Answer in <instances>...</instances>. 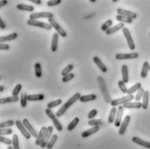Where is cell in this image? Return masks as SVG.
Returning a JSON list of instances; mask_svg holds the SVG:
<instances>
[{
    "mask_svg": "<svg viewBox=\"0 0 150 149\" xmlns=\"http://www.w3.org/2000/svg\"><path fill=\"white\" fill-rule=\"evenodd\" d=\"M80 97H81V95H80V93H79V92H77V93H75L74 95L72 97H70L64 105H62V107L60 108V109L56 112V117H62L66 112H67V110L72 106V105L74 104L75 102H77L78 100H79V98H80Z\"/></svg>",
    "mask_w": 150,
    "mask_h": 149,
    "instance_id": "obj_1",
    "label": "cell"
},
{
    "mask_svg": "<svg viewBox=\"0 0 150 149\" xmlns=\"http://www.w3.org/2000/svg\"><path fill=\"white\" fill-rule=\"evenodd\" d=\"M98 85H99V89L102 92V95L105 98V101L106 103H109L110 104L111 103V97L109 94V91L107 90V87H106V84H105V79L103 77H98Z\"/></svg>",
    "mask_w": 150,
    "mask_h": 149,
    "instance_id": "obj_2",
    "label": "cell"
},
{
    "mask_svg": "<svg viewBox=\"0 0 150 149\" xmlns=\"http://www.w3.org/2000/svg\"><path fill=\"white\" fill-rule=\"evenodd\" d=\"M45 113L47 114V116L50 119L52 120L53 124H54V126L55 127V129H56L58 131H60H60H62V130H63V127H62L61 123L59 121V120L57 118L56 115H55L50 109H46Z\"/></svg>",
    "mask_w": 150,
    "mask_h": 149,
    "instance_id": "obj_3",
    "label": "cell"
},
{
    "mask_svg": "<svg viewBox=\"0 0 150 149\" xmlns=\"http://www.w3.org/2000/svg\"><path fill=\"white\" fill-rule=\"evenodd\" d=\"M134 99V96L133 95H127V96H124V97H122L120 98H117V99H115V100H112L110 105L112 107H117V106H121L122 105H125L129 102H131V100Z\"/></svg>",
    "mask_w": 150,
    "mask_h": 149,
    "instance_id": "obj_4",
    "label": "cell"
},
{
    "mask_svg": "<svg viewBox=\"0 0 150 149\" xmlns=\"http://www.w3.org/2000/svg\"><path fill=\"white\" fill-rule=\"evenodd\" d=\"M27 24L30 25V26L38 27V28H42V29H44V30H50L53 28L50 23H43V22H41V21H38V20H31V19H29L27 21Z\"/></svg>",
    "mask_w": 150,
    "mask_h": 149,
    "instance_id": "obj_5",
    "label": "cell"
},
{
    "mask_svg": "<svg viewBox=\"0 0 150 149\" xmlns=\"http://www.w3.org/2000/svg\"><path fill=\"white\" fill-rule=\"evenodd\" d=\"M122 33H123V35L126 38V41H127V43H128V46H129V49L132 50V51H134V49L135 48V44L134 40H133V38H132V35H131L130 31L129 30V29L124 28V29H122Z\"/></svg>",
    "mask_w": 150,
    "mask_h": 149,
    "instance_id": "obj_6",
    "label": "cell"
},
{
    "mask_svg": "<svg viewBox=\"0 0 150 149\" xmlns=\"http://www.w3.org/2000/svg\"><path fill=\"white\" fill-rule=\"evenodd\" d=\"M48 23H50V24H51V26H52L54 30L57 31V33L60 35L62 38H65V37L67 36V32H66L65 30H63V29L60 27V24L56 22V20H55L54 17H53V18L48 19Z\"/></svg>",
    "mask_w": 150,
    "mask_h": 149,
    "instance_id": "obj_7",
    "label": "cell"
},
{
    "mask_svg": "<svg viewBox=\"0 0 150 149\" xmlns=\"http://www.w3.org/2000/svg\"><path fill=\"white\" fill-rule=\"evenodd\" d=\"M54 17V14L48 11H45V12H37V13H32L30 16V19L31 20H38L40 18H53Z\"/></svg>",
    "mask_w": 150,
    "mask_h": 149,
    "instance_id": "obj_8",
    "label": "cell"
},
{
    "mask_svg": "<svg viewBox=\"0 0 150 149\" xmlns=\"http://www.w3.org/2000/svg\"><path fill=\"white\" fill-rule=\"evenodd\" d=\"M139 54L136 52H132V53H129V54H116V59L119 60H133L138 58Z\"/></svg>",
    "mask_w": 150,
    "mask_h": 149,
    "instance_id": "obj_9",
    "label": "cell"
},
{
    "mask_svg": "<svg viewBox=\"0 0 150 149\" xmlns=\"http://www.w3.org/2000/svg\"><path fill=\"white\" fill-rule=\"evenodd\" d=\"M16 128L18 129V130H19V131L22 133V134L24 136V138H25V139L30 140L31 134L29 133V131L27 130V129L24 127V125H23V121L16 120Z\"/></svg>",
    "mask_w": 150,
    "mask_h": 149,
    "instance_id": "obj_10",
    "label": "cell"
},
{
    "mask_svg": "<svg viewBox=\"0 0 150 149\" xmlns=\"http://www.w3.org/2000/svg\"><path fill=\"white\" fill-rule=\"evenodd\" d=\"M53 130H54V128H53L52 126H48V127H47V133H46L45 134L44 140H43V141H42V145H41V148H47V144H48L50 139H51L52 136H53V135H52V134H53Z\"/></svg>",
    "mask_w": 150,
    "mask_h": 149,
    "instance_id": "obj_11",
    "label": "cell"
},
{
    "mask_svg": "<svg viewBox=\"0 0 150 149\" xmlns=\"http://www.w3.org/2000/svg\"><path fill=\"white\" fill-rule=\"evenodd\" d=\"M47 127H42L40 129V131L38 133V136H37L36 141H35V145L36 146H40L41 147V145H42V141L44 140V137H45V134L47 133Z\"/></svg>",
    "mask_w": 150,
    "mask_h": 149,
    "instance_id": "obj_12",
    "label": "cell"
},
{
    "mask_svg": "<svg viewBox=\"0 0 150 149\" xmlns=\"http://www.w3.org/2000/svg\"><path fill=\"white\" fill-rule=\"evenodd\" d=\"M117 11L118 15L124 16H126V17L131 18V19H135V18L137 17L136 13L133 12V11H127V10H124V9L117 8Z\"/></svg>",
    "mask_w": 150,
    "mask_h": 149,
    "instance_id": "obj_13",
    "label": "cell"
},
{
    "mask_svg": "<svg viewBox=\"0 0 150 149\" xmlns=\"http://www.w3.org/2000/svg\"><path fill=\"white\" fill-rule=\"evenodd\" d=\"M23 125H24V127L27 129V130L29 131V133H30L33 137H35V138H37V136H38V134H37V132H36V130L32 127V125L30 124V122L29 121V120L26 119V118H24V119L23 120Z\"/></svg>",
    "mask_w": 150,
    "mask_h": 149,
    "instance_id": "obj_14",
    "label": "cell"
},
{
    "mask_svg": "<svg viewBox=\"0 0 150 149\" xmlns=\"http://www.w3.org/2000/svg\"><path fill=\"white\" fill-rule=\"evenodd\" d=\"M129 121H130V117H129V116H126L124 120H123V121L122 122L121 126L119 127V131H118L119 134L122 135V134H125V132H126V130H127V128H128V126H129Z\"/></svg>",
    "mask_w": 150,
    "mask_h": 149,
    "instance_id": "obj_15",
    "label": "cell"
},
{
    "mask_svg": "<svg viewBox=\"0 0 150 149\" xmlns=\"http://www.w3.org/2000/svg\"><path fill=\"white\" fill-rule=\"evenodd\" d=\"M59 36H60V35L57 32L53 35V39H52V43H51V50H52V52H56L57 49H58Z\"/></svg>",
    "mask_w": 150,
    "mask_h": 149,
    "instance_id": "obj_16",
    "label": "cell"
},
{
    "mask_svg": "<svg viewBox=\"0 0 150 149\" xmlns=\"http://www.w3.org/2000/svg\"><path fill=\"white\" fill-rule=\"evenodd\" d=\"M123 109H124V108L122 106L118 107V109H117V117H116V121L114 122L116 127H120L122 124V114H123Z\"/></svg>",
    "mask_w": 150,
    "mask_h": 149,
    "instance_id": "obj_17",
    "label": "cell"
},
{
    "mask_svg": "<svg viewBox=\"0 0 150 149\" xmlns=\"http://www.w3.org/2000/svg\"><path fill=\"white\" fill-rule=\"evenodd\" d=\"M93 61H94V63L98 66V67L100 69V71L102 72V73H107V71H108V69H107V67H106V66H105V64L102 62V60H100L98 56H95V57H93Z\"/></svg>",
    "mask_w": 150,
    "mask_h": 149,
    "instance_id": "obj_18",
    "label": "cell"
},
{
    "mask_svg": "<svg viewBox=\"0 0 150 149\" xmlns=\"http://www.w3.org/2000/svg\"><path fill=\"white\" fill-rule=\"evenodd\" d=\"M132 141H134L135 144H138V145H140V146H142L143 148L150 149V142L146 141H144V140H142V139H141L139 137H133Z\"/></svg>",
    "mask_w": 150,
    "mask_h": 149,
    "instance_id": "obj_19",
    "label": "cell"
},
{
    "mask_svg": "<svg viewBox=\"0 0 150 149\" xmlns=\"http://www.w3.org/2000/svg\"><path fill=\"white\" fill-rule=\"evenodd\" d=\"M99 129H100V126L92 127V128H91L90 129L84 131V132L81 134V136H82L83 138L89 137V136H91V134H95V133H97V132H98V131H99Z\"/></svg>",
    "mask_w": 150,
    "mask_h": 149,
    "instance_id": "obj_20",
    "label": "cell"
},
{
    "mask_svg": "<svg viewBox=\"0 0 150 149\" xmlns=\"http://www.w3.org/2000/svg\"><path fill=\"white\" fill-rule=\"evenodd\" d=\"M19 100H20V98L18 97H15V96L7 97H2L0 99V104L4 105V104H7V103H16V102H17Z\"/></svg>",
    "mask_w": 150,
    "mask_h": 149,
    "instance_id": "obj_21",
    "label": "cell"
},
{
    "mask_svg": "<svg viewBox=\"0 0 150 149\" xmlns=\"http://www.w3.org/2000/svg\"><path fill=\"white\" fill-rule=\"evenodd\" d=\"M122 80L126 84L129 82V69L127 65L122 66Z\"/></svg>",
    "mask_w": 150,
    "mask_h": 149,
    "instance_id": "obj_22",
    "label": "cell"
},
{
    "mask_svg": "<svg viewBox=\"0 0 150 149\" xmlns=\"http://www.w3.org/2000/svg\"><path fill=\"white\" fill-rule=\"evenodd\" d=\"M44 98H45V96H44V94H42V93L33 94V95H29L28 96V101H31V102L42 101V100H44Z\"/></svg>",
    "mask_w": 150,
    "mask_h": 149,
    "instance_id": "obj_23",
    "label": "cell"
},
{
    "mask_svg": "<svg viewBox=\"0 0 150 149\" xmlns=\"http://www.w3.org/2000/svg\"><path fill=\"white\" fill-rule=\"evenodd\" d=\"M16 9L19 11H29L32 12L34 11L35 8L32 5H28V4H18L16 5Z\"/></svg>",
    "mask_w": 150,
    "mask_h": 149,
    "instance_id": "obj_24",
    "label": "cell"
},
{
    "mask_svg": "<svg viewBox=\"0 0 150 149\" xmlns=\"http://www.w3.org/2000/svg\"><path fill=\"white\" fill-rule=\"evenodd\" d=\"M124 28H125V27H124V23H120L119 24H117V25H115V26H112L110 30H107L105 33H106V35H111V34H113V33H115V32H117V31H119L120 30H122V29H124Z\"/></svg>",
    "mask_w": 150,
    "mask_h": 149,
    "instance_id": "obj_25",
    "label": "cell"
},
{
    "mask_svg": "<svg viewBox=\"0 0 150 149\" xmlns=\"http://www.w3.org/2000/svg\"><path fill=\"white\" fill-rule=\"evenodd\" d=\"M124 109H141L142 108V104L140 102H129L122 106Z\"/></svg>",
    "mask_w": 150,
    "mask_h": 149,
    "instance_id": "obj_26",
    "label": "cell"
},
{
    "mask_svg": "<svg viewBox=\"0 0 150 149\" xmlns=\"http://www.w3.org/2000/svg\"><path fill=\"white\" fill-rule=\"evenodd\" d=\"M17 36H18V35L16 33H11V35H5V36H1L0 37V42H1V43H4L5 42L13 41V40H16L17 38Z\"/></svg>",
    "mask_w": 150,
    "mask_h": 149,
    "instance_id": "obj_27",
    "label": "cell"
},
{
    "mask_svg": "<svg viewBox=\"0 0 150 149\" xmlns=\"http://www.w3.org/2000/svg\"><path fill=\"white\" fill-rule=\"evenodd\" d=\"M150 65L148 61H145L142 65V72H141V77L145 78H147L148 73H149V71Z\"/></svg>",
    "mask_w": 150,
    "mask_h": 149,
    "instance_id": "obj_28",
    "label": "cell"
},
{
    "mask_svg": "<svg viewBox=\"0 0 150 149\" xmlns=\"http://www.w3.org/2000/svg\"><path fill=\"white\" fill-rule=\"evenodd\" d=\"M117 109L116 107H112V109H110L109 117H108V121L109 123H113L116 121V117H117Z\"/></svg>",
    "mask_w": 150,
    "mask_h": 149,
    "instance_id": "obj_29",
    "label": "cell"
},
{
    "mask_svg": "<svg viewBox=\"0 0 150 149\" xmlns=\"http://www.w3.org/2000/svg\"><path fill=\"white\" fill-rule=\"evenodd\" d=\"M97 99V95L95 94H90V95H86V96H81L79 98V101L81 103H86V102H90L94 101Z\"/></svg>",
    "mask_w": 150,
    "mask_h": 149,
    "instance_id": "obj_30",
    "label": "cell"
},
{
    "mask_svg": "<svg viewBox=\"0 0 150 149\" xmlns=\"http://www.w3.org/2000/svg\"><path fill=\"white\" fill-rule=\"evenodd\" d=\"M149 91H145L144 96L142 97V109H147L149 107Z\"/></svg>",
    "mask_w": 150,
    "mask_h": 149,
    "instance_id": "obj_31",
    "label": "cell"
},
{
    "mask_svg": "<svg viewBox=\"0 0 150 149\" xmlns=\"http://www.w3.org/2000/svg\"><path fill=\"white\" fill-rule=\"evenodd\" d=\"M141 88H142V84H141V83H136V84H135L133 86H131L129 89L128 90L127 95H133V93L137 92Z\"/></svg>",
    "mask_w": 150,
    "mask_h": 149,
    "instance_id": "obj_32",
    "label": "cell"
},
{
    "mask_svg": "<svg viewBox=\"0 0 150 149\" xmlns=\"http://www.w3.org/2000/svg\"><path fill=\"white\" fill-rule=\"evenodd\" d=\"M116 19L117 21H119L120 23H133V19L129 18V17H126L124 16L117 15L116 16Z\"/></svg>",
    "mask_w": 150,
    "mask_h": 149,
    "instance_id": "obj_33",
    "label": "cell"
},
{
    "mask_svg": "<svg viewBox=\"0 0 150 149\" xmlns=\"http://www.w3.org/2000/svg\"><path fill=\"white\" fill-rule=\"evenodd\" d=\"M28 94L27 92H23L21 94V97H20V102H21V106L23 108H25L27 106V103H28Z\"/></svg>",
    "mask_w": 150,
    "mask_h": 149,
    "instance_id": "obj_34",
    "label": "cell"
},
{
    "mask_svg": "<svg viewBox=\"0 0 150 149\" xmlns=\"http://www.w3.org/2000/svg\"><path fill=\"white\" fill-rule=\"evenodd\" d=\"M35 73L37 78H41L42 76V65L39 62H36L35 64Z\"/></svg>",
    "mask_w": 150,
    "mask_h": 149,
    "instance_id": "obj_35",
    "label": "cell"
},
{
    "mask_svg": "<svg viewBox=\"0 0 150 149\" xmlns=\"http://www.w3.org/2000/svg\"><path fill=\"white\" fill-rule=\"evenodd\" d=\"M79 117H74L73 119V121L69 123V125L67 126V130L72 131L73 129H74L75 128H76V126L79 124Z\"/></svg>",
    "mask_w": 150,
    "mask_h": 149,
    "instance_id": "obj_36",
    "label": "cell"
},
{
    "mask_svg": "<svg viewBox=\"0 0 150 149\" xmlns=\"http://www.w3.org/2000/svg\"><path fill=\"white\" fill-rule=\"evenodd\" d=\"M57 140H58V136H57V134H53L52 138L50 139V141H49V142H48V144H47V149L53 148H54V144H55V142L57 141Z\"/></svg>",
    "mask_w": 150,
    "mask_h": 149,
    "instance_id": "obj_37",
    "label": "cell"
},
{
    "mask_svg": "<svg viewBox=\"0 0 150 149\" xmlns=\"http://www.w3.org/2000/svg\"><path fill=\"white\" fill-rule=\"evenodd\" d=\"M112 24H113L112 20L109 19V20H107L105 23H104V24H103L102 27H101V30H103V31H105V32H106L107 30H109L111 27H112Z\"/></svg>",
    "mask_w": 150,
    "mask_h": 149,
    "instance_id": "obj_38",
    "label": "cell"
},
{
    "mask_svg": "<svg viewBox=\"0 0 150 149\" xmlns=\"http://www.w3.org/2000/svg\"><path fill=\"white\" fill-rule=\"evenodd\" d=\"M14 124H16V122L12 120H9V121H3L0 123V128L1 129H6V128H9V127H11L13 126Z\"/></svg>",
    "mask_w": 150,
    "mask_h": 149,
    "instance_id": "obj_39",
    "label": "cell"
},
{
    "mask_svg": "<svg viewBox=\"0 0 150 149\" xmlns=\"http://www.w3.org/2000/svg\"><path fill=\"white\" fill-rule=\"evenodd\" d=\"M73 69H74V65H73V64H69L68 66H67L62 70L61 74H62L63 77L66 76V75L69 74V73H71V72H72Z\"/></svg>",
    "mask_w": 150,
    "mask_h": 149,
    "instance_id": "obj_40",
    "label": "cell"
},
{
    "mask_svg": "<svg viewBox=\"0 0 150 149\" xmlns=\"http://www.w3.org/2000/svg\"><path fill=\"white\" fill-rule=\"evenodd\" d=\"M12 147H13V149H20L19 139H18L17 134H13L12 136Z\"/></svg>",
    "mask_w": 150,
    "mask_h": 149,
    "instance_id": "obj_41",
    "label": "cell"
},
{
    "mask_svg": "<svg viewBox=\"0 0 150 149\" xmlns=\"http://www.w3.org/2000/svg\"><path fill=\"white\" fill-rule=\"evenodd\" d=\"M62 104V100L61 99H57V100H54V101H52L50 103L47 104V109H52V108H54V107H57Z\"/></svg>",
    "mask_w": 150,
    "mask_h": 149,
    "instance_id": "obj_42",
    "label": "cell"
},
{
    "mask_svg": "<svg viewBox=\"0 0 150 149\" xmlns=\"http://www.w3.org/2000/svg\"><path fill=\"white\" fill-rule=\"evenodd\" d=\"M145 91H146V90L143 89L142 87L137 91V93H136V95H135V99L136 100V102H139V101L143 97Z\"/></svg>",
    "mask_w": 150,
    "mask_h": 149,
    "instance_id": "obj_43",
    "label": "cell"
},
{
    "mask_svg": "<svg viewBox=\"0 0 150 149\" xmlns=\"http://www.w3.org/2000/svg\"><path fill=\"white\" fill-rule=\"evenodd\" d=\"M103 124V121L102 120L100 119H92L88 121V125L90 126H92V127H96V126H100Z\"/></svg>",
    "mask_w": 150,
    "mask_h": 149,
    "instance_id": "obj_44",
    "label": "cell"
},
{
    "mask_svg": "<svg viewBox=\"0 0 150 149\" xmlns=\"http://www.w3.org/2000/svg\"><path fill=\"white\" fill-rule=\"evenodd\" d=\"M118 87H119V89L122 92V93H125V94H127L128 93V88H127V86H126V84L122 81V80H120V81H118Z\"/></svg>",
    "mask_w": 150,
    "mask_h": 149,
    "instance_id": "obj_45",
    "label": "cell"
},
{
    "mask_svg": "<svg viewBox=\"0 0 150 149\" xmlns=\"http://www.w3.org/2000/svg\"><path fill=\"white\" fill-rule=\"evenodd\" d=\"M22 85L21 84H17L15 86V88L12 90V96H15V97H18V94L20 93V91L22 90Z\"/></svg>",
    "mask_w": 150,
    "mask_h": 149,
    "instance_id": "obj_46",
    "label": "cell"
},
{
    "mask_svg": "<svg viewBox=\"0 0 150 149\" xmlns=\"http://www.w3.org/2000/svg\"><path fill=\"white\" fill-rule=\"evenodd\" d=\"M0 142L1 143H4L5 145H8V146H11L12 145V140L8 139V138L4 137V136H1L0 137Z\"/></svg>",
    "mask_w": 150,
    "mask_h": 149,
    "instance_id": "obj_47",
    "label": "cell"
},
{
    "mask_svg": "<svg viewBox=\"0 0 150 149\" xmlns=\"http://www.w3.org/2000/svg\"><path fill=\"white\" fill-rule=\"evenodd\" d=\"M74 73H73L66 75V76H64V77L62 78V82H63V83H67V82L70 81L71 79H73V78H74Z\"/></svg>",
    "mask_w": 150,
    "mask_h": 149,
    "instance_id": "obj_48",
    "label": "cell"
},
{
    "mask_svg": "<svg viewBox=\"0 0 150 149\" xmlns=\"http://www.w3.org/2000/svg\"><path fill=\"white\" fill-rule=\"evenodd\" d=\"M12 133H13V130H12L11 129H1V130H0V134H1V136L11 134Z\"/></svg>",
    "mask_w": 150,
    "mask_h": 149,
    "instance_id": "obj_49",
    "label": "cell"
},
{
    "mask_svg": "<svg viewBox=\"0 0 150 149\" xmlns=\"http://www.w3.org/2000/svg\"><path fill=\"white\" fill-rule=\"evenodd\" d=\"M60 3H61V0H49L47 4V6L52 7V6H55V5L60 4Z\"/></svg>",
    "mask_w": 150,
    "mask_h": 149,
    "instance_id": "obj_50",
    "label": "cell"
},
{
    "mask_svg": "<svg viewBox=\"0 0 150 149\" xmlns=\"http://www.w3.org/2000/svg\"><path fill=\"white\" fill-rule=\"evenodd\" d=\"M98 115V110L97 109H91L90 112H89V114H88V118L90 120H92L96 116Z\"/></svg>",
    "mask_w": 150,
    "mask_h": 149,
    "instance_id": "obj_51",
    "label": "cell"
},
{
    "mask_svg": "<svg viewBox=\"0 0 150 149\" xmlns=\"http://www.w3.org/2000/svg\"><path fill=\"white\" fill-rule=\"evenodd\" d=\"M0 49L3 50H9L10 49V45L5 44V43H1L0 44Z\"/></svg>",
    "mask_w": 150,
    "mask_h": 149,
    "instance_id": "obj_52",
    "label": "cell"
},
{
    "mask_svg": "<svg viewBox=\"0 0 150 149\" xmlns=\"http://www.w3.org/2000/svg\"><path fill=\"white\" fill-rule=\"evenodd\" d=\"M0 28H1L2 30L5 29V24H4V22L2 19H0Z\"/></svg>",
    "mask_w": 150,
    "mask_h": 149,
    "instance_id": "obj_53",
    "label": "cell"
},
{
    "mask_svg": "<svg viewBox=\"0 0 150 149\" xmlns=\"http://www.w3.org/2000/svg\"><path fill=\"white\" fill-rule=\"evenodd\" d=\"M8 4V1L7 0H1L0 1V6H4V5H6Z\"/></svg>",
    "mask_w": 150,
    "mask_h": 149,
    "instance_id": "obj_54",
    "label": "cell"
},
{
    "mask_svg": "<svg viewBox=\"0 0 150 149\" xmlns=\"http://www.w3.org/2000/svg\"><path fill=\"white\" fill-rule=\"evenodd\" d=\"M30 2H32V3H35V4H42V1L41 0H30Z\"/></svg>",
    "mask_w": 150,
    "mask_h": 149,
    "instance_id": "obj_55",
    "label": "cell"
},
{
    "mask_svg": "<svg viewBox=\"0 0 150 149\" xmlns=\"http://www.w3.org/2000/svg\"><path fill=\"white\" fill-rule=\"evenodd\" d=\"M0 91H1V92H3V91H4V86H3V85H1V86H0Z\"/></svg>",
    "mask_w": 150,
    "mask_h": 149,
    "instance_id": "obj_56",
    "label": "cell"
},
{
    "mask_svg": "<svg viewBox=\"0 0 150 149\" xmlns=\"http://www.w3.org/2000/svg\"><path fill=\"white\" fill-rule=\"evenodd\" d=\"M7 149H13V147H11V146H9Z\"/></svg>",
    "mask_w": 150,
    "mask_h": 149,
    "instance_id": "obj_57",
    "label": "cell"
},
{
    "mask_svg": "<svg viewBox=\"0 0 150 149\" xmlns=\"http://www.w3.org/2000/svg\"><path fill=\"white\" fill-rule=\"evenodd\" d=\"M117 1H118V0H112V2H113V3H117Z\"/></svg>",
    "mask_w": 150,
    "mask_h": 149,
    "instance_id": "obj_58",
    "label": "cell"
},
{
    "mask_svg": "<svg viewBox=\"0 0 150 149\" xmlns=\"http://www.w3.org/2000/svg\"><path fill=\"white\" fill-rule=\"evenodd\" d=\"M91 3H95V2H96V0H91Z\"/></svg>",
    "mask_w": 150,
    "mask_h": 149,
    "instance_id": "obj_59",
    "label": "cell"
},
{
    "mask_svg": "<svg viewBox=\"0 0 150 149\" xmlns=\"http://www.w3.org/2000/svg\"><path fill=\"white\" fill-rule=\"evenodd\" d=\"M149 71H150V67H149Z\"/></svg>",
    "mask_w": 150,
    "mask_h": 149,
    "instance_id": "obj_60",
    "label": "cell"
},
{
    "mask_svg": "<svg viewBox=\"0 0 150 149\" xmlns=\"http://www.w3.org/2000/svg\"><path fill=\"white\" fill-rule=\"evenodd\" d=\"M149 35H150V34H149Z\"/></svg>",
    "mask_w": 150,
    "mask_h": 149,
    "instance_id": "obj_61",
    "label": "cell"
}]
</instances>
